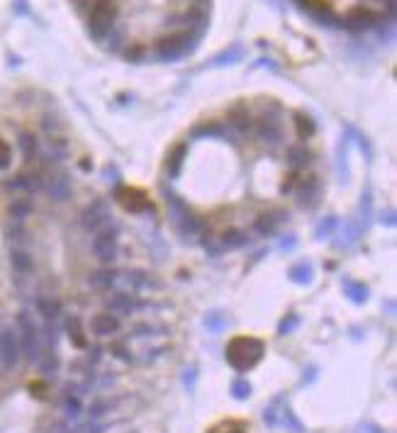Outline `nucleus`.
Masks as SVG:
<instances>
[{
  "mask_svg": "<svg viewBox=\"0 0 397 433\" xmlns=\"http://www.w3.org/2000/svg\"><path fill=\"white\" fill-rule=\"evenodd\" d=\"M263 358V343L251 336H236L227 346V363L239 373H247Z\"/></svg>",
  "mask_w": 397,
  "mask_h": 433,
  "instance_id": "nucleus-1",
  "label": "nucleus"
},
{
  "mask_svg": "<svg viewBox=\"0 0 397 433\" xmlns=\"http://www.w3.org/2000/svg\"><path fill=\"white\" fill-rule=\"evenodd\" d=\"M17 341H20V353L30 363H37L42 355V333H39V327L34 324L30 312L17 314Z\"/></svg>",
  "mask_w": 397,
  "mask_h": 433,
  "instance_id": "nucleus-2",
  "label": "nucleus"
},
{
  "mask_svg": "<svg viewBox=\"0 0 397 433\" xmlns=\"http://www.w3.org/2000/svg\"><path fill=\"white\" fill-rule=\"evenodd\" d=\"M115 20H117V5L113 0H98L88 17V32L93 39H105L113 32Z\"/></svg>",
  "mask_w": 397,
  "mask_h": 433,
  "instance_id": "nucleus-3",
  "label": "nucleus"
},
{
  "mask_svg": "<svg viewBox=\"0 0 397 433\" xmlns=\"http://www.w3.org/2000/svg\"><path fill=\"white\" fill-rule=\"evenodd\" d=\"M193 42H195V37L190 32H171L156 42V54L166 61L181 59V56H185L188 51H193V47H195Z\"/></svg>",
  "mask_w": 397,
  "mask_h": 433,
  "instance_id": "nucleus-4",
  "label": "nucleus"
},
{
  "mask_svg": "<svg viewBox=\"0 0 397 433\" xmlns=\"http://www.w3.org/2000/svg\"><path fill=\"white\" fill-rule=\"evenodd\" d=\"M42 190L52 202H66L71 198V180L66 173H49L42 178Z\"/></svg>",
  "mask_w": 397,
  "mask_h": 433,
  "instance_id": "nucleus-5",
  "label": "nucleus"
},
{
  "mask_svg": "<svg viewBox=\"0 0 397 433\" xmlns=\"http://www.w3.org/2000/svg\"><path fill=\"white\" fill-rule=\"evenodd\" d=\"M93 253L100 263H113L117 258V234L115 229H100L93 239Z\"/></svg>",
  "mask_w": 397,
  "mask_h": 433,
  "instance_id": "nucleus-6",
  "label": "nucleus"
},
{
  "mask_svg": "<svg viewBox=\"0 0 397 433\" xmlns=\"http://www.w3.org/2000/svg\"><path fill=\"white\" fill-rule=\"evenodd\" d=\"M0 363L8 370H12L20 363V341H17V333L12 329L0 331Z\"/></svg>",
  "mask_w": 397,
  "mask_h": 433,
  "instance_id": "nucleus-7",
  "label": "nucleus"
},
{
  "mask_svg": "<svg viewBox=\"0 0 397 433\" xmlns=\"http://www.w3.org/2000/svg\"><path fill=\"white\" fill-rule=\"evenodd\" d=\"M83 226L88 231H100L105 229V224L110 222V212H108V204L102 202V200H95L93 204H88L83 209V217H81Z\"/></svg>",
  "mask_w": 397,
  "mask_h": 433,
  "instance_id": "nucleus-8",
  "label": "nucleus"
},
{
  "mask_svg": "<svg viewBox=\"0 0 397 433\" xmlns=\"http://www.w3.org/2000/svg\"><path fill=\"white\" fill-rule=\"evenodd\" d=\"M117 202L122 204L127 212H149L151 204L149 200L144 198V193H139V190H132V187H117Z\"/></svg>",
  "mask_w": 397,
  "mask_h": 433,
  "instance_id": "nucleus-9",
  "label": "nucleus"
},
{
  "mask_svg": "<svg viewBox=\"0 0 397 433\" xmlns=\"http://www.w3.org/2000/svg\"><path fill=\"white\" fill-rule=\"evenodd\" d=\"M139 305L141 302H137L129 292H115L113 297H108V302H105L110 314H117V316L135 314V312H139Z\"/></svg>",
  "mask_w": 397,
  "mask_h": 433,
  "instance_id": "nucleus-10",
  "label": "nucleus"
},
{
  "mask_svg": "<svg viewBox=\"0 0 397 433\" xmlns=\"http://www.w3.org/2000/svg\"><path fill=\"white\" fill-rule=\"evenodd\" d=\"M229 127L234 129L236 134H249L253 127V119H251V113H249V107L244 105V102H236L234 107H229Z\"/></svg>",
  "mask_w": 397,
  "mask_h": 433,
  "instance_id": "nucleus-11",
  "label": "nucleus"
},
{
  "mask_svg": "<svg viewBox=\"0 0 397 433\" xmlns=\"http://www.w3.org/2000/svg\"><path fill=\"white\" fill-rule=\"evenodd\" d=\"M258 139L266 141V144H271V146L280 144V139H283V129H280V122L273 117V115L261 117V122H258Z\"/></svg>",
  "mask_w": 397,
  "mask_h": 433,
  "instance_id": "nucleus-12",
  "label": "nucleus"
},
{
  "mask_svg": "<svg viewBox=\"0 0 397 433\" xmlns=\"http://www.w3.org/2000/svg\"><path fill=\"white\" fill-rule=\"evenodd\" d=\"M91 329L95 336H113L120 329V319L110 312H102V314H95L91 319Z\"/></svg>",
  "mask_w": 397,
  "mask_h": 433,
  "instance_id": "nucleus-13",
  "label": "nucleus"
},
{
  "mask_svg": "<svg viewBox=\"0 0 397 433\" xmlns=\"http://www.w3.org/2000/svg\"><path fill=\"white\" fill-rule=\"evenodd\" d=\"M5 187L17 190V193H37L42 190V176H34V173H20L12 180L5 183Z\"/></svg>",
  "mask_w": 397,
  "mask_h": 433,
  "instance_id": "nucleus-14",
  "label": "nucleus"
},
{
  "mask_svg": "<svg viewBox=\"0 0 397 433\" xmlns=\"http://www.w3.org/2000/svg\"><path fill=\"white\" fill-rule=\"evenodd\" d=\"M343 25L349 27V30H354V32H361V30H368V27L376 25V15L370 10H365V8H354V10L346 15Z\"/></svg>",
  "mask_w": 397,
  "mask_h": 433,
  "instance_id": "nucleus-15",
  "label": "nucleus"
},
{
  "mask_svg": "<svg viewBox=\"0 0 397 433\" xmlns=\"http://www.w3.org/2000/svg\"><path fill=\"white\" fill-rule=\"evenodd\" d=\"M285 220V212H263L256 217V222H253V231L261 236H271L275 231V226H278V222Z\"/></svg>",
  "mask_w": 397,
  "mask_h": 433,
  "instance_id": "nucleus-16",
  "label": "nucleus"
},
{
  "mask_svg": "<svg viewBox=\"0 0 397 433\" xmlns=\"http://www.w3.org/2000/svg\"><path fill=\"white\" fill-rule=\"evenodd\" d=\"M10 263H12V270L17 275H30L32 273V256H30L25 248H12L10 251Z\"/></svg>",
  "mask_w": 397,
  "mask_h": 433,
  "instance_id": "nucleus-17",
  "label": "nucleus"
},
{
  "mask_svg": "<svg viewBox=\"0 0 397 433\" xmlns=\"http://www.w3.org/2000/svg\"><path fill=\"white\" fill-rule=\"evenodd\" d=\"M317 195H319V185H317V180L310 176L307 180H302L300 190H297L300 204H302V207H312V204L317 202Z\"/></svg>",
  "mask_w": 397,
  "mask_h": 433,
  "instance_id": "nucleus-18",
  "label": "nucleus"
},
{
  "mask_svg": "<svg viewBox=\"0 0 397 433\" xmlns=\"http://www.w3.org/2000/svg\"><path fill=\"white\" fill-rule=\"evenodd\" d=\"M115 280H117V270H98L88 278V285L93 290H113Z\"/></svg>",
  "mask_w": 397,
  "mask_h": 433,
  "instance_id": "nucleus-19",
  "label": "nucleus"
},
{
  "mask_svg": "<svg viewBox=\"0 0 397 433\" xmlns=\"http://www.w3.org/2000/svg\"><path fill=\"white\" fill-rule=\"evenodd\" d=\"M37 309H39V314L44 316V321H56L61 314V305L54 300V297H39Z\"/></svg>",
  "mask_w": 397,
  "mask_h": 433,
  "instance_id": "nucleus-20",
  "label": "nucleus"
},
{
  "mask_svg": "<svg viewBox=\"0 0 397 433\" xmlns=\"http://www.w3.org/2000/svg\"><path fill=\"white\" fill-rule=\"evenodd\" d=\"M8 214H10L15 222L27 220L30 214H32V202H30L27 198H15L10 202V207H8Z\"/></svg>",
  "mask_w": 397,
  "mask_h": 433,
  "instance_id": "nucleus-21",
  "label": "nucleus"
},
{
  "mask_svg": "<svg viewBox=\"0 0 397 433\" xmlns=\"http://www.w3.org/2000/svg\"><path fill=\"white\" fill-rule=\"evenodd\" d=\"M343 290L349 294V300L356 302V305H363L368 300V288L359 280H343Z\"/></svg>",
  "mask_w": 397,
  "mask_h": 433,
  "instance_id": "nucleus-22",
  "label": "nucleus"
},
{
  "mask_svg": "<svg viewBox=\"0 0 397 433\" xmlns=\"http://www.w3.org/2000/svg\"><path fill=\"white\" fill-rule=\"evenodd\" d=\"M17 144H20L22 156H25L27 161H34L39 156V144H37V139H34V134L22 132L20 139H17Z\"/></svg>",
  "mask_w": 397,
  "mask_h": 433,
  "instance_id": "nucleus-23",
  "label": "nucleus"
},
{
  "mask_svg": "<svg viewBox=\"0 0 397 433\" xmlns=\"http://www.w3.org/2000/svg\"><path fill=\"white\" fill-rule=\"evenodd\" d=\"M185 151H188V144H178L176 149H173V154L168 156V178H178V176H181Z\"/></svg>",
  "mask_w": 397,
  "mask_h": 433,
  "instance_id": "nucleus-24",
  "label": "nucleus"
},
{
  "mask_svg": "<svg viewBox=\"0 0 397 433\" xmlns=\"http://www.w3.org/2000/svg\"><path fill=\"white\" fill-rule=\"evenodd\" d=\"M190 137H193V139H203V137H217V139H222V137H227V129L217 122H205L200 124V127H195Z\"/></svg>",
  "mask_w": 397,
  "mask_h": 433,
  "instance_id": "nucleus-25",
  "label": "nucleus"
},
{
  "mask_svg": "<svg viewBox=\"0 0 397 433\" xmlns=\"http://www.w3.org/2000/svg\"><path fill=\"white\" fill-rule=\"evenodd\" d=\"M47 156L52 161H64L66 156H69V144H66V139H61V137H49Z\"/></svg>",
  "mask_w": 397,
  "mask_h": 433,
  "instance_id": "nucleus-26",
  "label": "nucleus"
},
{
  "mask_svg": "<svg viewBox=\"0 0 397 433\" xmlns=\"http://www.w3.org/2000/svg\"><path fill=\"white\" fill-rule=\"evenodd\" d=\"M293 122H295V132H297V137H300V139H310L312 134H315V129H317L315 127V119H312L310 115L297 113Z\"/></svg>",
  "mask_w": 397,
  "mask_h": 433,
  "instance_id": "nucleus-27",
  "label": "nucleus"
},
{
  "mask_svg": "<svg viewBox=\"0 0 397 433\" xmlns=\"http://www.w3.org/2000/svg\"><path fill=\"white\" fill-rule=\"evenodd\" d=\"M249 241V236L244 234V231L239 229H227L225 234H222V248H242L244 244Z\"/></svg>",
  "mask_w": 397,
  "mask_h": 433,
  "instance_id": "nucleus-28",
  "label": "nucleus"
},
{
  "mask_svg": "<svg viewBox=\"0 0 397 433\" xmlns=\"http://www.w3.org/2000/svg\"><path fill=\"white\" fill-rule=\"evenodd\" d=\"M310 161H312V154L305 146H293V149H288V163L293 168H305Z\"/></svg>",
  "mask_w": 397,
  "mask_h": 433,
  "instance_id": "nucleus-29",
  "label": "nucleus"
},
{
  "mask_svg": "<svg viewBox=\"0 0 397 433\" xmlns=\"http://www.w3.org/2000/svg\"><path fill=\"white\" fill-rule=\"evenodd\" d=\"M290 280L297 285H310L312 283V266L310 263H297V266L290 268Z\"/></svg>",
  "mask_w": 397,
  "mask_h": 433,
  "instance_id": "nucleus-30",
  "label": "nucleus"
},
{
  "mask_svg": "<svg viewBox=\"0 0 397 433\" xmlns=\"http://www.w3.org/2000/svg\"><path fill=\"white\" fill-rule=\"evenodd\" d=\"M242 56H244L242 44H231V49H227V51H222L220 56H217V59H215V66L236 64V61H242Z\"/></svg>",
  "mask_w": 397,
  "mask_h": 433,
  "instance_id": "nucleus-31",
  "label": "nucleus"
},
{
  "mask_svg": "<svg viewBox=\"0 0 397 433\" xmlns=\"http://www.w3.org/2000/svg\"><path fill=\"white\" fill-rule=\"evenodd\" d=\"M163 333H166V329L156 327V324H137V327H132V336H137V338L163 336Z\"/></svg>",
  "mask_w": 397,
  "mask_h": 433,
  "instance_id": "nucleus-32",
  "label": "nucleus"
},
{
  "mask_svg": "<svg viewBox=\"0 0 397 433\" xmlns=\"http://www.w3.org/2000/svg\"><path fill=\"white\" fill-rule=\"evenodd\" d=\"M66 331H69V336H71V341H73L76 348H86V336L81 333L78 319H69V321H66Z\"/></svg>",
  "mask_w": 397,
  "mask_h": 433,
  "instance_id": "nucleus-33",
  "label": "nucleus"
},
{
  "mask_svg": "<svg viewBox=\"0 0 397 433\" xmlns=\"http://www.w3.org/2000/svg\"><path fill=\"white\" fill-rule=\"evenodd\" d=\"M370 214H373V198H370V193H365L363 202H361V220H359V224L363 226V231L368 229Z\"/></svg>",
  "mask_w": 397,
  "mask_h": 433,
  "instance_id": "nucleus-34",
  "label": "nucleus"
},
{
  "mask_svg": "<svg viewBox=\"0 0 397 433\" xmlns=\"http://www.w3.org/2000/svg\"><path fill=\"white\" fill-rule=\"evenodd\" d=\"M231 397L234 399H249L251 397V385L247 380H234L231 382Z\"/></svg>",
  "mask_w": 397,
  "mask_h": 433,
  "instance_id": "nucleus-35",
  "label": "nucleus"
},
{
  "mask_svg": "<svg viewBox=\"0 0 397 433\" xmlns=\"http://www.w3.org/2000/svg\"><path fill=\"white\" fill-rule=\"evenodd\" d=\"M297 324H300V316L297 314H290V316H285L283 321L278 324V333L280 336H288V333H293L297 329Z\"/></svg>",
  "mask_w": 397,
  "mask_h": 433,
  "instance_id": "nucleus-36",
  "label": "nucleus"
},
{
  "mask_svg": "<svg viewBox=\"0 0 397 433\" xmlns=\"http://www.w3.org/2000/svg\"><path fill=\"white\" fill-rule=\"evenodd\" d=\"M334 229H337V217H327L317 226V239H327V236L334 234Z\"/></svg>",
  "mask_w": 397,
  "mask_h": 433,
  "instance_id": "nucleus-37",
  "label": "nucleus"
},
{
  "mask_svg": "<svg viewBox=\"0 0 397 433\" xmlns=\"http://www.w3.org/2000/svg\"><path fill=\"white\" fill-rule=\"evenodd\" d=\"M205 327H207L212 333H220L222 329L227 327V319L220 314H209V316H205Z\"/></svg>",
  "mask_w": 397,
  "mask_h": 433,
  "instance_id": "nucleus-38",
  "label": "nucleus"
},
{
  "mask_svg": "<svg viewBox=\"0 0 397 433\" xmlns=\"http://www.w3.org/2000/svg\"><path fill=\"white\" fill-rule=\"evenodd\" d=\"M42 127L49 137H59V132H61V122L56 117H52V115H47V117L42 119Z\"/></svg>",
  "mask_w": 397,
  "mask_h": 433,
  "instance_id": "nucleus-39",
  "label": "nucleus"
},
{
  "mask_svg": "<svg viewBox=\"0 0 397 433\" xmlns=\"http://www.w3.org/2000/svg\"><path fill=\"white\" fill-rule=\"evenodd\" d=\"M283 421H285V426L293 428V433H302V423L297 421V417L293 414V409H290V407L283 409Z\"/></svg>",
  "mask_w": 397,
  "mask_h": 433,
  "instance_id": "nucleus-40",
  "label": "nucleus"
},
{
  "mask_svg": "<svg viewBox=\"0 0 397 433\" xmlns=\"http://www.w3.org/2000/svg\"><path fill=\"white\" fill-rule=\"evenodd\" d=\"M12 163V151L5 139H0V168H10Z\"/></svg>",
  "mask_w": 397,
  "mask_h": 433,
  "instance_id": "nucleus-41",
  "label": "nucleus"
},
{
  "mask_svg": "<svg viewBox=\"0 0 397 433\" xmlns=\"http://www.w3.org/2000/svg\"><path fill=\"white\" fill-rule=\"evenodd\" d=\"M66 414H69V419H78V414H81V401L73 399V397H66Z\"/></svg>",
  "mask_w": 397,
  "mask_h": 433,
  "instance_id": "nucleus-42",
  "label": "nucleus"
},
{
  "mask_svg": "<svg viewBox=\"0 0 397 433\" xmlns=\"http://www.w3.org/2000/svg\"><path fill=\"white\" fill-rule=\"evenodd\" d=\"M71 433H105V426L102 423H83V426H78V428H73Z\"/></svg>",
  "mask_w": 397,
  "mask_h": 433,
  "instance_id": "nucleus-43",
  "label": "nucleus"
},
{
  "mask_svg": "<svg viewBox=\"0 0 397 433\" xmlns=\"http://www.w3.org/2000/svg\"><path fill=\"white\" fill-rule=\"evenodd\" d=\"M356 433H383V431L378 426H373V423H363V426H359Z\"/></svg>",
  "mask_w": 397,
  "mask_h": 433,
  "instance_id": "nucleus-44",
  "label": "nucleus"
},
{
  "mask_svg": "<svg viewBox=\"0 0 397 433\" xmlns=\"http://www.w3.org/2000/svg\"><path fill=\"white\" fill-rule=\"evenodd\" d=\"M381 222H383V224H387V226H395V212H387V214H383V217H381Z\"/></svg>",
  "mask_w": 397,
  "mask_h": 433,
  "instance_id": "nucleus-45",
  "label": "nucleus"
},
{
  "mask_svg": "<svg viewBox=\"0 0 397 433\" xmlns=\"http://www.w3.org/2000/svg\"><path fill=\"white\" fill-rule=\"evenodd\" d=\"M293 246H295V239H293V236L280 241V248H293Z\"/></svg>",
  "mask_w": 397,
  "mask_h": 433,
  "instance_id": "nucleus-46",
  "label": "nucleus"
},
{
  "mask_svg": "<svg viewBox=\"0 0 397 433\" xmlns=\"http://www.w3.org/2000/svg\"><path fill=\"white\" fill-rule=\"evenodd\" d=\"M200 3H205V0H200Z\"/></svg>",
  "mask_w": 397,
  "mask_h": 433,
  "instance_id": "nucleus-47",
  "label": "nucleus"
}]
</instances>
